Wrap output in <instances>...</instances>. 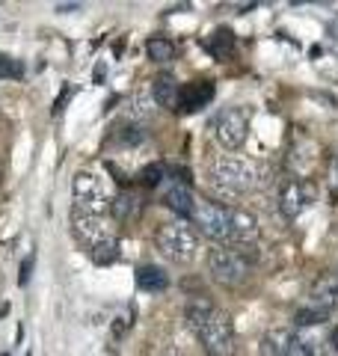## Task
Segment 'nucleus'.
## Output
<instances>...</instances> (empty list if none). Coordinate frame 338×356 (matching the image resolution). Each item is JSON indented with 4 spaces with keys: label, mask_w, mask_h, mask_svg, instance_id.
Masks as SVG:
<instances>
[{
    "label": "nucleus",
    "mask_w": 338,
    "mask_h": 356,
    "mask_svg": "<svg viewBox=\"0 0 338 356\" xmlns=\"http://www.w3.org/2000/svg\"><path fill=\"white\" fill-rule=\"evenodd\" d=\"M190 330L196 332L208 356H232L234 353V324L223 309H217L205 297H193L184 309Z\"/></svg>",
    "instance_id": "nucleus-1"
},
{
    "label": "nucleus",
    "mask_w": 338,
    "mask_h": 356,
    "mask_svg": "<svg viewBox=\"0 0 338 356\" xmlns=\"http://www.w3.org/2000/svg\"><path fill=\"white\" fill-rule=\"evenodd\" d=\"M258 163L246 158H234V154H223V158L211 166V184L225 196H241L252 191L258 184Z\"/></svg>",
    "instance_id": "nucleus-2"
},
{
    "label": "nucleus",
    "mask_w": 338,
    "mask_h": 356,
    "mask_svg": "<svg viewBox=\"0 0 338 356\" xmlns=\"http://www.w3.org/2000/svg\"><path fill=\"white\" fill-rule=\"evenodd\" d=\"M252 255L246 247H214L208 252V273L223 288H238L250 280Z\"/></svg>",
    "instance_id": "nucleus-3"
},
{
    "label": "nucleus",
    "mask_w": 338,
    "mask_h": 356,
    "mask_svg": "<svg viewBox=\"0 0 338 356\" xmlns=\"http://www.w3.org/2000/svg\"><path fill=\"white\" fill-rule=\"evenodd\" d=\"M154 247H157V252H161L166 261L190 264L196 259V252H199V238H196V232L190 229L184 220H175V222H166V226L157 229Z\"/></svg>",
    "instance_id": "nucleus-4"
},
{
    "label": "nucleus",
    "mask_w": 338,
    "mask_h": 356,
    "mask_svg": "<svg viewBox=\"0 0 338 356\" xmlns=\"http://www.w3.org/2000/svg\"><path fill=\"white\" fill-rule=\"evenodd\" d=\"M193 222L202 229V235L217 241L220 247H232V226H234V208L211 202V199H196L193 208Z\"/></svg>",
    "instance_id": "nucleus-5"
},
{
    "label": "nucleus",
    "mask_w": 338,
    "mask_h": 356,
    "mask_svg": "<svg viewBox=\"0 0 338 356\" xmlns=\"http://www.w3.org/2000/svg\"><path fill=\"white\" fill-rule=\"evenodd\" d=\"M72 193H74V205H81V208L92 211V214H101V217H104V211L113 202V196L107 193L104 178L95 175L92 170L74 172V178H72Z\"/></svg>",
    "instance_id": "nucleus-6"
},
{
    "label": "nucleus",
    "mask_w": 338,
    "mask_h": 356,
    "mask_svg": "<svg viewBox=\"0 0 338 356\" xmlns=\"http://www.w3.org/2000/svg\"><path fill=\"white\" fill-rule=\"evenodd\" d=\"M246 134H250V116H246L243 107H225L214 119V137L223 149H241L246 143Z\"/></svg>",
    "instance_id": "nucleus-7"
},
{
    "label": "nucleus",
    "mask_w": 338,
    "mask_h": 356,
    "mask_svg": "<svg viewBox=\"0 0 338 356\" xmlns=\"http://www.w3.org/2000/svg\"><path fill=\"white\" fill-rule=\"evenodd\" d=\"M72 229H74V238L81 241L86 250H95L101 241L110 238L104 217L92 214V211H86L81 205H72Z\"/></svg>",
    "instance_id": "nucleus-8"
},
{
    "label": "nucleus",
    "mask_w": 338,
    "mask_h": 356,
    "mask_svg": "<svg viewBox=\"0 0 338 356\" xmlns=\"http://www.w3.org/2000/svg\"><path fill=\"white\" fill-rule=\"evenodd\" d=\"M312 199H314L312 187L306 181H300V178H288L279 187V211L285 214V220H297L312 205Z\"/></svg>",
    "instance_id": "nucleus-9"
},
{
    "label": "nucleus",
    "mask_w": 338,
    "mask_h": 356,
    "mask_svg": "<svg viewBox=\"0 0 338 356\" xmlns=\"http://www.w3.org/2000/svg\"><path fill=\"white\" fill-rule=\"evenodd\" d=\"M211 98H214V83L211 81H190L184 86H178L175 110H182V113H196V110L205 107Z\"/></svg>",
    "instance_id": "nucleus-10"
},
{
    "label": "nucleus",
    "mask_w": 338,
    "mask_h": 356,
    "mask_svg": "<svg viewBox=\"0 0 338 356\" xmlns=\"http://www.w3.org/2000/svg\"><path fill=\"white\" fill-rule=\"evenodd\" d=\"M110 211L119 222H137L143 217V211H145V199H143L140 191H134V187H122V191L113 196Z\"/></svg>",
    "instance_id": "nucleus-11"
},
{
    "label": "nucleus",
    "mask_w": 338,
    "mask_h": 356,
    "mask_svg": "<svg viewBox=\"0 0 338 356\" xmlns=\"http://www.w3.org/2000/svg\"><path fill=\"white\" fill-rule=\"evenodd\" d=\"M309 306L321 309V312H332L338 309V273L332 276H321L309 291Z\"/></svg>",
    "instance_id": "nucleus-12"
},
{
    "label": "nucleus",
    "mask_w": 338,
    "mask_h": 356,
    "mask_svg": "<svg viewBox=\"0 0 338 356\" xmlns=\"http://www.w3.org/2000/svg\"><path fill=\"white\" fill-rule=\"evenodd\" d=\"M163 205L169 211H175L178 217H193V208H196V199L193 193H190V187L184 184H172V187H166V193H163Z\"/></svg>",
    "instance_id": "nucleus-13"
},
{
    "label": "nucleus",
    "mask_w": 338,
    "mask_h": 356,
    "mask_svg": "<svg viewBox=\"0 0 338 356\" xmlns=\"http://www.w3.org/2000/svg\"><path fill=\"white\" fill-rule=\"evenodd\" d=\"M137 285H140V291L145 294H161L169 288V276L163 267H157V264H143L137 267Z\"/></svg>",
    "instance_id": "nucleus-14"
},
{
    "label": "nucleus",
    "mask_w": 338,
    "mask_h": 356,
    "mask_svg": "<svg viewBox=\"0 0 338 356\" xmlns=\"http://www.w3.org/2000/svg\"><path fill=\"white\" fill-rule=\"evenodd\" d=\"M291 339H294V332L291 330H267L261 344H258V356H288V348H291Z\"/></svg>",
    "instance_id": "nucleus-15"
},
{
    "label": "nucleus",
    "mask_w": 338,
    "mask_h": 356,
    "mask_svg": "<svg viewBox=\"0 0 338 356\" xmlns=\"http://www.w3.org/2000/svg\"><path fill=\"white\" fill-rule=\"evenodd\" d=\"M152 98L157 107L163 110H175V102H178V83L172 81L169 74H161L152 81Z\"/></svg>",
    "instance_id": "nucleus-16"
},
{
    "label": "nucleus",
    "mask_w": 338,
    "mask_h": 356,
    "mask_svg": "<svg viewBox=\"0 0 338 356\" xmlns=\"http://www.w3.org/2000/svg\"><path fill=\"white\" fill-rule=\"evenodd\" d=\"M205 51L211 54V57H217V60H225L229 54L234 51V33L229 27H217L211 33V36L205 39Z\"/></svg>",
    "instance_id": "nucleus-17"
},
{
    "label": "nucleus",
    "mask_w": 338,
    "mask_h": 356,
    "mask_svg": "<svg viewBox=\"0 0 338 356\" xmlns=\"http://www.w3.org/2000/svg\"><path fill=\"white\" fill-rule=\"evenodd\" d=\"M288 356H326V348H323V341L309 336V332H297V336L291 339Z\"/></svg>",
    "instance_id": "nucleus-18"
},
{
    "label": "nucleus",
    "mask_w": 338,
    "mask_h": 356,
    "mask_svg": "<svg viewBox=\"0 0 338 356\" xmlns=\"http://www.w3.org/2000/svg\"><path fill=\"white\" fill-rule=\"evenodd\" d=\"M145 54H149L152 63H169L175 60V42L166 36H152L145 42Z\"/></svg>",
    "instance_id": "nucleus-19"
},
{
    "label": "nucleus",
    "mask_w": 338,
    "mask_h": 356,
    "mask_svg": "<svg viewBox=\"0 0 338 356\" xmlns=\"http://www.w3.org/2000/svg\"><path fill=\"white\" fill-rule=\"evenodd\" d=\"M92 252V261L98 264V267H110V264H116L119 261V255H122V250H119V241L116 238H107V241H101L95 250H89Z\"/></svg>",
    "instance_id": "nucleus-20"
},
{
    "label": "nucleus",
    "mask_w": 338,
    "mask_h": 356,
    "mask_svg": "<svg viewBox=\"0 0 338 356\" xmlns=\"http://www.w3.org/2000/svg\"><path fill=\"white\" fill-rule=\"evenodd\" d=\"M154 113V98H152V89H137L134 92V102H131V116L137 119V122H143V119H149Z\"/></svg>",
    "instance_id": "nucleus-21"
},
{
    "label": "nucleus",
    "mask_w": 338,
    "mask_h": 356,
    "mask_svg": "<svg viewBox=\"0 0 338 356\" xmlns=\"http://www.w3.org/2000/svg\"><path fill=\"white\" fill-rule=\"evenodd\" d=\"M137 178H140L143 187H161L163 178H166V166L163 163H149V166H143Z\"/></svg>",
    "instance_id": "nucleus-22"
},
{
    "label": "nucleus",
    "mask_w": 338,
    "mask_h": 356,
    "mask_svg": "<svg viewBox=\"0 0 338 356\" xmlns=\"http://www.w3.org/2000/svg\"><path fill=\"white\" fill-rule=\"evenodd\" d=\"M330 318V312H321V309H300L297 315H294V321H297V327H318V324H323V321Z\"/></svg>",
    "instance_id": "nucleus-23"
},
{
    "label": "nucleus",
    "mask_w": 338,
    "mask_h": 356,
    "mask_svg": "<svg viewBox=\"0 0 338 356\" xmlns=\"http://www.w3.org/2000/svg\"><path fill=\"white\" fill-rule=\"evenodd\" d=\"M143 137H145V134H143V128H137V125L122 128V134H119V140H122V143H131V146H134V143H140Z\"/></svg>",
    "instance_id": "nucleus-24"
},
{
    "label": "nucleus",
    "mask_w": 338,
    "mask_h": 356,
    "mask_svg": "<svg viewBox=\"0 0 338 356\" xmlns=\"http://www.w3.org/2000/svg\"><path fill=\"white\" fill-rule=\"evenodd\" d=\"M21 69L18 65L9 60V57H0V81H3V77H13V74H18Z\"/></svg>",
    "instance_id": "nucleus-25"
},
{
    "label": "nucleus",
    "mask_w": 338,
    "mask_h": 356,
    "mask_svg": "<svg viewBox=\"0 0 338 356\" xmlns=\"http://www.w3.org/2000/svg\"><path fill=\"white\" fill-rule=\"evenodd\" d=\"M30 267H33V255H30V259H24V264H21V276H18V285H27V282H30Z\"/></svg>",
    "instance_id": "nucleus-26"
},
{
    "label": "nucleus",
    "mask_w": 338,
    "mask_h": 356,
    "mask_svg": "<svg viewBox=\"0 0 338 356\" xmlns=\"http://www.w3.org/2000/svg\"><path fill=\"white\" fill-rule=\"evenodd\" d=\"M330 187H332V196H338V158H332V170H330Z\"/></svg>",
    "instance_id": "nucleus-27"
},
{
    "label": "nucleus",
    "mask_w": 338,
    "mask_h": 356,
    "mask_svg": "<svg viewBox=\"0 0 338 356\" xmlns=\"http://www.w3.org/2000/svg\"><path fill=\"white\" fill-rule=\"evenodd\" d=\"M69 95H72V89H69V86H65V92H63V98H56V102H54V113H60V110H63V104H65V102H69Z\"/></svg>",
    "instance_id": "nucleus-28"
},
{
    "label": "nucleus",
    "mask_w": 338,
    "mask_h": 356,
    "mask_svg": "<svg viewBox=\"0 0 338 356\" xmlns=\"http://www.w3.org/2000/svg\"><path fill=\"white\" fill-rule=\"evenodd\" d=\"M81 3H56V13H77Z\"/></svg>",
    "instance_id": "nucleus-29"
},
{
    "label": "nucleus",
    "mask_w": 338,
    "mask_h": 356,
    "mask_svg": "<svg viewBox=\"0 0 338 356\" xmlns=\"http://www.w3.org/2000/svg\"><path fill=\"white\" fill-rule=\"evenodd\" d=\"M330 344H332V350L338 353V327H335V330L330 332Z\"/></svg>",
    "instance_id": "nucleus-30"
},
{
    "label": "nucleus",
    "mask_w": 338,
    "mask_h": 356,
    "mask_svg": "<svg viewBox=\"0 0 338 356\" xmlns=\"http://www.w3.org/2000/svg\"><path fill=\"white\" fill-rule=\"evenodd\" d=\"M0 356H9V353H0Z\"/></svg>",
    "instance_id": "nucleus-31"
}]
</instances>
